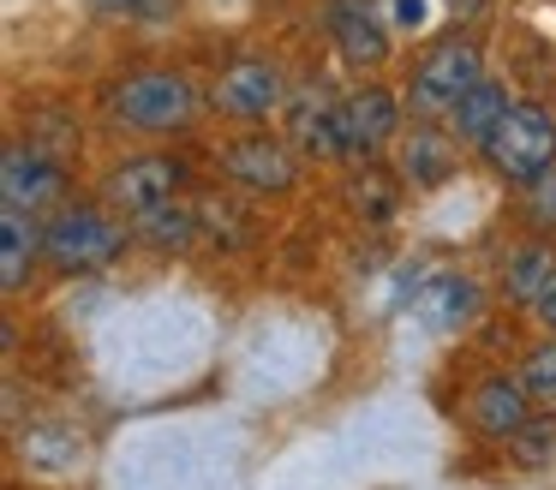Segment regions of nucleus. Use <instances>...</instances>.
<instances>
[{
	"mask_svg": "<svg viewBox=\"0 0 556 490\" xmlns=\"http://www.w3.org/2000/svg\"><path fill=\"white\" fill-rule=\"evenodd\" d=\"M174 191H180V162H174V155H132V162H121L102 179V198L121 215H132V222L168 210Z\"/></svg>",
	"mask_w": 556,
	"mask_h": 490,
	"instance_id": "nucleus-6",
	"label": "nucleus"
},
{
	"mask_svg": "<svg viewBox=\"0 0 556 490\" xmlns=\"http://www.w3.org/2000/svg\"><path fill=\"white\" fill-rule=\"evenodd\" d=\"M66 191V174L54 167V155H42L37 143H13V150L0 155V198H7V210L18 215H37L49 210V203H61Z\"/></svg>",
	"mask_w": 556,
	"mask_h": 490,
	"instance_id": "nucleus-8",
	"label": "nucleus"
},
{
	"mask_svg": "<svg viewBox=\"0 0 556 490\" xmlns=\"http://www.w3.org/2000/svg\"><path fill=\"white\" fill-rule=\"evenodd\" d=\"M419 311L437 323V329H460V323L479 317V281H467V275H443V281L419 299Z\"/></svg>",
	"mask_w": 556,
	"mask_h": 490,
	"instance_id": "nucleus-16",
	"label": "nucleus"
},
{
	"mask_svg": "<svg viewBox=\"0 0 556 490\" xmlns=\"http://www.w3.org/2000/svg\"><path fill=\"white\" fill-rule=\"evenodd\" d=\"M527 222L539 227V234H556V167L539 186H527Z\"/></svg>",
	"mask_w": 556,
	"mask_h": 490,
	"instance_id": "nucleus-21",
	"label": "nucleus"
},
{
	"mask_svg": "<svg viewBox=\"0 0 556 490\" xmlns=\"http://www.w3.org/2000/svg\"><path fill=\"white\" fill-rule=\"evenodd\" d=\"M556 281V251L544 246V239H532V246H515L503 263V293L515 299V305H539V293Z\"/></svg>",
	"mask_w": 556,
	"mask_h": 490,
	"instance_id": "nucleus-14",
	"label": "nucleus"
},
{
	"mask_svg": "<svg viewBox=\"0 0 556 490\" xmlns=\"http://www.w3.org/2000/svg\"><path fill=\"white\" fill-rule=\"evenodd\" d=\"M508 454H515L520 466L556 461V406H551V413H539V418H527V425L515 430V442H508Z\"/></svg>",
	"mask_w": 556,
	"mask_h": 490,
	"instance_id": "nucleus-18",
	"label": "nucleus"
},
{
	"mask_svg": "<svg viewBox=\"0 0 556 490\" xmlns=\"http://www.w3.org/2000/svg\"><path fill=\"white\" fill-rule=\"evenodd\" d=\"M395 24H401V30H419V24H425V0H395Z\"/></svg>",
	"mask_w": 556,
	"mask_h": 490,
	"instance_id": "nucleus-24",
	"label": "nucleus"
},
{
	"mask_svg": "<svg viewBox=\"0 0 556 490\" xmlns=\"http://www.w3.org/2000/svg\"><path fill=\"white\" fill-rule=\"evenodd\" d=\"M484 162L508 179V186H539L556 167V120L539 102H515L503 126L484 138Z\"/></svg>",
	"mask_w": 556,
	"mask_h": 490,
	"instance_id": "nucleus-1",
	"label": "nucleus"
},
{
	"mask_svg": "<svg viewBox=\"0 0 556 490\" xmlns=\"http://www.w3.org/2000/svg\"><path fill=\"white\" fill-rule=\"evenodd\" d=\"M460 138L455 131H437L431 120H419V126L401 138V174L413 179V186H443L448 174H455V162H460Z\"/></svg>",
	"mask_w": 556,
	"mask_h": 490,
	"instance_id": "nucleus-12",
	"label": "nucleus"
},
{
	"mask_svg": "<svg viewBox=\"0 0 556 490\" xmlns=\"http://www.w3.org/2000/svg\"><path fill=\"white\" fill-rule=\"evenodd\" d=\"M532 317H539L544 329L556 335V281H551V287H544V293H539V305H532Z\"/></svg>",
	"mask_w": 556,
	"mask_h": 490,
	"instance_id": "nucleus-25",
	"label": "nucleus"
},
{
	"mask_svg": "<svg viewBox=\"0 0 556 490\" xmlns=\"http://www.w3.org/2000/svg\"><path fill=\"white\" fill-rule=\"evenodd\" d=\"M42 251V227L37 215H18V210H0V281H7V293H18L30 275V263H37Z\"/></svg>",
	"mask_w": 556,
	"mask_h": 490,
	"instance_id": "nucleus-15",
	"label": "nucleus"
},
{
	"mask_svg": "<svg viewBox=\"0 0 556 490\" xmlns=\"http://www.w3.org/2000/svg\"><path fill=\"white\" fill-rule=\"evenodd\" d=\"M293 143L312 155H341V126H336V102H324V96H305L300 108H293Z\"/></svg>",
	"mask_w": 556,
	"mask_h": 490,
	"instance_id": "nucleus-17",
	"label": "nucleus"
},
{
	"mask_svg": "<svg viewBox=\"0 0 556 490\" xmlns=\"http://www.w3.org/2000/svg\"><path fill=\"white\" fill-rule=\"evenodd\" d=\"M109 108H114L121 126L162 138V131H180L198 120V90H192L186 72H132V78L109 96Z\"/></svg>",
	"mask_w": 556,
	"mask_h": 490,
	"instance_id": "nucleus-3",
	"label": "nucleus"
},
{
	"mask_svg": "<svg viewBox=\"0 0 556 490\" xmlns=\"http://www.w3.org/2000/svg\"><path fill=\"white\" fill-rule=\"evenodd\" d=\"M281 96H288V78H281L276 60H269V54H245V60H233V66L216 78L210 102H216L222 114L257 126V120H269L281 108Z\"/></svg>",
	"mask_w": 556,
	"mask_h": 490,
	"instance_id": "nucleus-5",
	"label": "nucleus"
},
{
	"mask_svg": "<svg viewBox=\"0 0 556 490\" xmlns=\"http://www.w3.org/2000/svg\"><path fill=\"white\" fill-rule=\"evenodd\" d=\"M324 24H329V42L341 48L348 66H383L389 60V24L371 12V0H329L324 7Z\"/></svg>",
	"mask_w": 556,
	"mask_h": 490,
	"instance_id": "nucleus-9",
	"label": "nucleus"
},
{
	"mask_svg": "<svg viewBox=\"0 0 556 490\" xmlns=\"http://www.w3.org/2000/svg\"><path fill=\"white\" fill-rule=\"evenodd\" d=\"M138 234L156 239V246H192V239H198V215L186 210V203H168V210L144 215V222H138Z\"/></svg>",
	"mask_w": 556,
	"mask_h": 490,
	"instance_id": "nucleus-19",
	"label": "nucleus"
},
{
	"mask_svg": "<svg viewBox=\"0 0 556 490\" xmlns=\"http://www.w3.org/2000/svg\"><path fill=\"white\" fill-rule=\"evenodd\" d=\"M90 7L109 12V18H162L168 0H90Z\"/></svg>",
	"mask_w": 556,
	"mask_h": 490,
	"instance_id": "nucleus-23",
	"label": "nucleus"
},
{
	"mask_svg": "<svg viewBox=\"0 0 556 490\" xmlns=\"http://www.w3.org/2000/svg\"><path fill=\"white\" fill-rule=\"evenodd\" d=\"M353 210H359V215H371V222H389V215H395V191H389L383 179L371 174V186H365V179L353 186Z\"/></svg>",
	"mask_w": 556,
	"mask_h": 490,
	"instance_id": "nucleus-22",
	"label": "nucleus"
},
{
	"mask_svg": "<svg viewBox=\"0 0 556 490\" xmlns=\"http://www.w3.org/2000/svg\"><path fill=\"white\" fill-rule=\"evenodd\" d=\"M527 401H532V394H527V382H520V377H484L479 389H472V401H467V418L491 442H515V430L532 418Z\"/></svg>",
	"mask_w": 556,
	"mask_h": 490,
	"instance_id": "nucleus-11",
	"label": "nucleus"
},
{
	"mask_svg": "<svg viewBox=\"0 0 556 490\" xmlns=\"http://www.w3.org/2000/svg\"><path fill=\"white\" fill-rule=\"evenodd\" d=\"M222 174L240 179L245 191H288L300 167H293V150L281 138L252 131V138H240V143H228V150H222Z\"/></svg>",
	"mask_w": 556,
	"mask_h": 490,
	"instance_id": "nucleus-10",
	"label": "nucleus"
},
{
	"mask_svg": "<svg viewBox=\"0 0 556 490\" xmlns=\"http://www.w3.org/2000/svg\"><path fill=\"white\" fill-rule=\"evenodd\" d=\"M520 382H527V394L539 406H556V335L551 341H539L527 353V365H520Z\"/></svg>",
	"mask_w": 556,
	"mask_h": 490,
	"instance_id": "nucleus-20",
	"label": "nucleus"
},
{
	"mask_svg": "<svg viewBox=\"0 0 556 490\" xmlns=\"http://www.w3.org/2000/svg\"><path fill=\"white\" fill-rule=\"evenodd\" d=\"M508 108H515V102H508L503 84H496V78H479L467 96H460L455 114H448V131H455L460 143H479V150H484V138H491V131L503 126Z\"/></svg>",
	"mask_w": 556,
	"mask_h": 490,
	"instance_id": "nucleus-13",
	"label": "nucleus"
},
{
	"mask_svg": "<svg viewBox=\"0 0 556 490\" xmlns=\"http://www.w3.org/2000/svg\"><path fill=\"white\" fill-rule=\"evenodd\" d=\"M121 251H126V227L102 210H78L73 203V210H61L42 227V257L61 275H97V269H109Z\"/></svg>",
	"mask_w": 556,
	"mask_h": 490,
	"instance_id": "nucleus-4",
	"label": "nucleus"
},
{
	"mask_svg": "<svg viewBox=\"0 0 556 490\" xmlns=\"http://www.w3.org/2000/svg\"><path fill=\"white\" fill-rule=\"evenodd\" d=\"M484 78V54L472 36H443V42L425 48V60L413 66L407 84V108L413 120H437V114H455L460 96Z\"/></svg>",
	"mask_w": 556,
	"mask_h": 490,
	"instance_id": "nucleus-2",
	"label": "nucleus"
},
{
	"mask_svg": "<svg viewBox=\"0 0 556 490\" xmlns=\"http://www.w3.org/2000/svg\"><path fill=\"white\" fill-rule=\"evenodd\" d=\"M336 126H341V155H348V162H365V155H377L389 138H395L401 102L383 90V84H365V90H353V96L336 102Z\"/></svg>",
	"mask_w": 556,
	"mask_h": 490,
	"instance_id": "nucleus-7",
	"label": "nucleus"
}]
</instances>
